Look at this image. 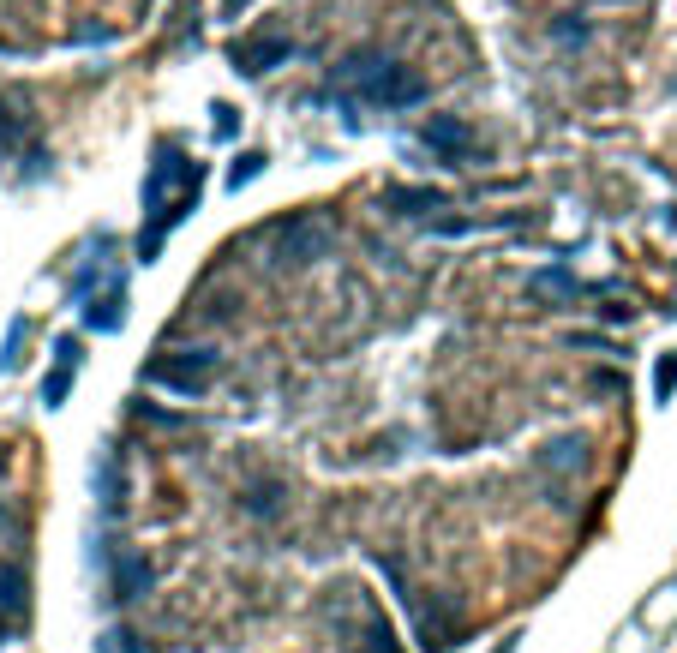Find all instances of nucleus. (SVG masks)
<instances>
[{
	"instance_id": "1",
	"label": "nucleus",
	"mask_w": 677,
	"mask_h": 653,
	"mask_svg": "<svg viewBox=\"0 0 677 653\" xmlns=\"http://www.w3.org/2000/svg\"><path fill=\"white\" fill-rule=\"evenodd\" d=\"M330 84L360 96V102H372V108H414V102H426V78L408 72L402 60H390L384 48L348 54L342 66H330Z\"/></svg>"
},
{
	"instance_id": "2",
	"label": "nucleus",
	"mask_w": 677,
	"mask_h": 653,
	"mask_svg": "<svg viewBox=\"0 0 677 653\" xmlns=\"http://www.w3.org/2000/svg\"><path fill=\"white\" fill-rule=\"evenodd\" d=\"M222 372L216 348H162L156 360H144V384H162L174 396H204Z\"/></svg>"
},
{
	"instance_id": "3",
	"label": "nucleus",
	"mask_w": 677,
	"mask_h": 653,
	"mask_svg": "<svg viewBox=\"0 0 677 653\" xmlns=\"http://www.w3.org/2000/svg\"><path fill=\"white\" fill-rule=\"evenodd\" d=\"M264 234L276 240V264H312V258H324V252L336 246V222L318 216V210L282 216V222H270Z\"/></svg>"
},
{
	"instance_id": "4",
	"label": "nucleus",
	"mask_w": 677,
	"mask_h": 653,
	"mask_svg": "<svg viewBox=\"0 0 677 653\" xmlns=\"http://www.w3.org/2000/svg\"><path fill=\"white\" fill-rule=\"evenodd\" d=\"M192 180H198V162H186L180 144L162 138V144H156V162H150V174H144V210L162 216V210H168V192H174V186H192Z\"/></svg>"
},
{
	"instance_id": "5",
	"label": "nucleus",
	"mask_w": 677,
	"mask_h": 653,
	"mask_svg": "<svg viewBox=\"0 0 677 653\" xmlns=\"http://www.w3.org/2000/svg\"><path fill=\"white\" fill-rule=\"evenodd\" d=\"M420 138H426V144H432L450 168H468V162H474V126H468V120H456V114H432Z\"/></svg>"
},
{
	"instance_id": "6",
	"label": "nucleus",
	"mask_w": 677,
	"mask_h": 653,
	"mask_svg": "<svg viewBox=\"0 0 677 653\" xmlns=\"http://www.w3.org/2000/svg\"><path fill=\"white\" fill-rule=\"evenodd\" d=\"M282 60H294V42L288 36H246V42H234V72H270V66H282Z\"/></svg>"
},
{
	"instance_id": "7",
	"label": "nucleus",
	"mask_w": 677,
	"mask_h": 653,
	"mask_svg": "<svg viewBox=\"0 0 677 653\" xmlns=\"http://www.w3.org/2000/svg\"><path fill=\"white\" fill-rule=\"evenodd\" d=\"M84 330H96V336H120L126 330V288L120 282H108V294L84 306Z\"/></svg>"
},
{
	"instance_id": "8",
	"label": "nucleus",
	"mask_w": 677,
	"mask_h": 653,
	"mask_svg": "<svg viewBox=\"0 0 677 653\" xmlns=\"http://www.w3.org/2000/svg\"><path fill=\"white\" fill-rule=\"evenodd\" d=\"M150 588V564L138 552H114V570H108V594L114 600H138Z\"/></svg>"
},
{
	"instance_id": "9",
	"label": "nucleus",
	"mask_w": 677,
	"mask_h": 653,
	"mask_svg": "<svg viewBox=\"0 0 677 653\" xmlns=\"http://www.w3.org/2000/svg\"><path fill=\"white\" fill-rule=\"evenodd\" d=\"M360 653H402L396 648V630H390V618L372 606V600H360V642H354Z\"/></svg>"
},
{
	"instance_id": "10",
	"label": "nucleus",
	"mask_w": 677,
	"mask_h": 653,
	"mask_svg": "<svg viewBox=\"0 0 677 653\" xmlns=\"http://www.w3.org/2000/svg\"><path fill=\"white\" fill-rule=\"evenodd\" d=\"M384 204L402 210V216H420V210H444L450 198L438 186H384Z\"/></svg>"
},
{
	"instance_id": "11",
	"label": "nucleus",
	"mask_w": 677,
	"mask_h": 653,
	"mask_svg": "<svg viewBox=\"0 0 677 653\" xmlns=\"http://www.w3.org/2000/svg\"><path fill=\"white\" fill-rule=\"evenodd\" d=\"M12 150H30V114L0 108V156H12Z\"/></svg>"
},
{
	"instance_id": "12",
	"label": "nucleus",
	"mask_w": 677,
	"mask_h": 653,
	"mask_svg": "<svg viewBox=\"0 0 677 653\" xmlns=\"http://www.w3.org/2000/svg\"><path fill=\"white\" fill-rule=\"evenodd\" d=\"M528 288H540V294H570V300L582 294V282H576L564 264H546V270H534V276H528Z\"/></svg>"
},
{
	"instance_id": "13",
	"label": "nucleus",
	"mask_w": 677,
	"mask_h": 653,
	"mask_svg": "<svg viewBox=\"0 0 677 653\" xmlns=\"http://www.w3.org/2000/svg\"><path fill=\"white\" fill-rule=\"evenodd\" d=\"M102 504H108V516L126 504V474H120V456H114V450L102 456Z\"/></svg>"
},
{
	"instance_id": "14",
	"label": "nucleus",
	"mask_w": 677,
	"mask_h": 653,
	"mask_svg": "<svg viewBox=\"0 0 677 653\" xmlns=\"http://www.w3.org/2000/svg\"><path fill=\"white\" fill-rule=\"evenodd\" d=\"M264 162H270L264 150H240V156H234V168H228V192H240V186H252V180L264 174Z\"/></svg>"
},
{
	"instance_id": "15",
	"label": "nucleus",
	"mask_w": 677,
	"mask_h": 653,
	"mask_svg": "<svg viewBox=\"0 0 677 653\" xmlns=\"http://www.w3.org/2000/svg\"><path fill=\"white\" fill-rule=\"evenodd\" d=\"M72 378H78V366L54 360V372L42 378V408H60V402H66V390H72Z\"/></svg>"
},
{
	"instance_id": "16",
	"label": "nucleus",
	"mask_w": 677,
	"mask_h": 653,
	"mask_svg": "<svg viewBox=\"0 0 677 653\" xmlns=\"http://www.w3.org/2000/svg\"><path fill=\"white\" fill-rule=\"evenodd\" d=\"M582 462H588V444H582V438H558V444L540 456V468H582Z\"/></svg>"
},
{
	"instance_id": "17",
	"label": "nucleus",
	"mask_w": 677,
	"mask_h": 653,
	"mask_svg": "<svg viewBox=\"0 0 677 653\" xmlns=\"http://www.w3.org/2000/svg\"><path fill=\"white\" fill-rule=\"evenodd\" d=\"M0 606H6L12 618L24 612V570H18V564H6V570H0Z\"/></svg>"
},
{
	"instance_id": "18",
	"label": "nucleus",
	"mask_w": 677,
	"mask_h": 653,
	"mask_svg": "<svg viewBox=\"0 0 677 653\" xmlns=\"http://www.w3.org/2000/svg\"><path fill=\"white\" fill-rule=\"evenodd\" d=\"M672 396H677V348L660 354V366H654V402H672Z\"/></svg>"
},
{
	"instance_id": "19",
	"label": "nucleus",
	"mask_w": 677,
	"mask_h": 653,
	"mask_svg": "<svg viewBox=\"0 0 677 653\" xmlns=\"http://www.w3.org/2000/svg\"><path fill=\"white\" fill-rule=\"evenodd\" d=\"M132 420H150V426H162V432L186 426V414H168V408H156V402H132Z\"/></svg>"
},
{
	"instance_id": "20",
	"label": "nucleus",
	"mask_w": 677,
	"mask_h": 653,
	"mask_svg": "<svg viewBox=\"0 0 677 653\" xmlns=\"http://www.w3.org/2000/svg\"><path fill=\"white\" fill-rule=\"evenodd\" d=\"M18 348H24V318H12V330H6V354H0V372H18V360H24Z\"/></svg>"
},
{
	"instance_id": "21",
	"label": "nucleus",
	"mask_w": 677,
	"mask_h": 653,
	"mask_svg": "<svg viewBox=\"0 0 677 653\" xmlns=\"http://www.w3.org/2000/svg\"><path fill=\"white\" fill-rule=\"evenodd\" d=\"M246 510H252V516H270V510H276V486H258V492L246 498Z\"/></svg>"
},
{
	"instance_id": "22",
	"label": "nucleus",
	"mask_w": 677,
	"mask_h": 653,
	"mask_svg": "<svg viewBox=\"0 0 677 653\" xmlns=\"http://www.w3.org/2000/svg\"><path fill=\"white\" fill-rule=\"evenodd\" d=\"M78 348H84V342H78V336H60V342H54V360H66V366H78V360H84V354H78Z\"/></svg>"
},
{
	"instance_id": "23",
	"label": "nucleus",
	"mask_w": 677,
	"mask_h": 653,
	"mask_svg": "<svg viewBox=\"0 0 677 653\" xmlns=\"http://www.w3.org/2000/svg\"><path fill=\"white\" fill-rule=\"evenodd\" d=\"M210 114H216V132H222V138H234V108H228V102H216Z\"/></svg>"
},
{
	"instance_id": "24",
	"label": "nucleus",
	"mask_w": 677,
	"mask_h": 653,
	"mask_svg": "<svg viewBox=\"0 0 677 653\" xmlns=\"http://www.w3.org/2000/svg\"><path fill=\"white\" fill-rule=\"evenodd\" d=\"M102 653H138V648H132V636H126V630H114V636H102Z\"/></svg>"
},
{
	"instance_id": "25",
	"label": "nucleus",
	"mask_w": 677,
	"mask_h": 653,
	"mask_svg": "<svg viewBox=\"0 0 677 653\" xmlns=\"http://www.w3.org/2000/svg\"><path fill=\"white\" fill-rule=\"evenodd\" d=\"M516 642H522V636H504V642H498L492 653H516Z\"/></svg>"
},
{
	"instance_id": "26",
	"label": "nucleus",
	"mask_w": 677,
	"mask_h": 653,
	"mask_svg": "<svg viewBox=\"0 0 677 653\" xmlns=\"http://www.w3.org/2000/svg\"><path fill=\"white\" fill-rule=\"evenodd\" d=\"M240 6H246V0H222V12H228V18H234V12H240Z\"/></svg>"
}]
</instances>
